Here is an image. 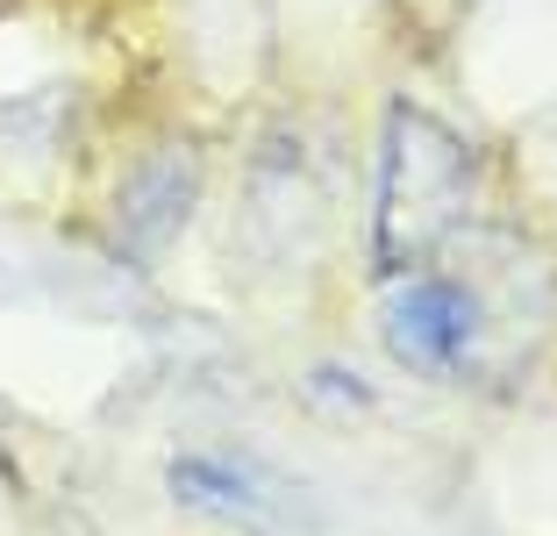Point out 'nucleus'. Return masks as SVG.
I'll return each mask as SVG.
<instances>
[{"label": "nucleus", "instance_id": "nucleus-4", "mask_svg": "<svg viewBox=\"0 0 557 536\" xmlns=\"http://www.w3.org/2000/svg\"><path fill=\"white\" fill-rule=\"evenodd\" d=\"M164 479H172V494H180L186 508H200V515H230V522L258 515V479H250L244 465H230V458H208V451L172 458Z\"/></svg>", "mask_w": 557, "mask_h": 536}, {"label": "nucleus", "instance_id": "nucleus-2", "mask_svg": "<svg viewBox=\"0 0 557 536\" xmlns=\"http://www.w3.org/2000/svg\"><path fill=\"white\" fill-rule=\"evenodd\" d=\"M379 329H386L394 365L436 379V373H450V365L472 351V337H479V301L458 287V279H400V287L386 293Z\"/></svg>", "mask_w": 557, "mask_h": 536}, {"label": "nucleus", "instance_id": "nucleus-3", "mask_svg": "<svg viewBox=\"0 0 557 536\" xmlns=\"http://www.w3.org/2000/svg\"><path fill=\"white\" fill-rule=\"evenodd\" d=\"M186 208H194V150H164V158H150L144 179L129 186V200H122L136 244H158V236H172Z\"/></svg>", "mask_w": 557, "mask_h": 536}, {"label": "nucleus", "instance_id": "nucleus-1", "mask_svg": "<svg viewBox=\"0 0 557 536\" xmlns=\"http://www.w3.org/2000/svg\"><path fill=\"white\" fill-rule=\"evenodd\" d=\"M465 179L472 158L443 122L414 108H394V130H386V186H379V258H422L443 229L458 222L465 208Z\"/></svg>", "mask_w": 557, "mask_h": 536}]
</instances>
